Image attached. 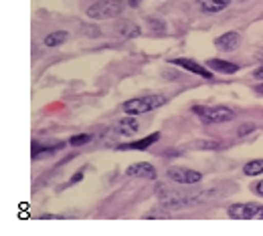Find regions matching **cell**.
I'll use <instances>...</instances> for the list:
<instances>
[{"label":"cell","instance_id":"cell-1","mask_svg":"<svg viewBox=\"0 0 263 236\" xmlns=\"http://www.w3.org/2000/svg\"><path fill=\"white\" fill-rule=\"evenodd\" d=\"M166 101H168V99H166L164 95H156V93H152V95H142V97H136V99L126 101L124 105H122V109H124L126 115H142V113L154 111V109H158V107L166 105Z\"/></svg>","mask_w":263,"mask_h":236},{"label":"cell","instance_id":"cell-2","mask_svg":"<svg viewBox=\"0 0 263 236\" xmlns=\"http://www.w3.org/2000/svg\"><path fill=\"white\" fill-rule=\"evenodd\" d=\"M122 10H124L122 0H99L87 8V16L93 20H109V18L120 16Z\"/></svg>","mask_w":263,"mask_h":236},{"label":"cell","instance_id":"cell-3","mask_svg":"<svg viewBox=\"0 0 263 236\" xmlns=\"http://www.w3.org/2000/svg\"><path fill=\"white\" fill-rule=\"evenodd\" d=\"M227 214L233 220H263V206L255 202L231 204Z\"/></svg>","mask_w":263,"mask_h":236},{"label":"cell","instance_id":"cell-4","mask_svg":"<svg viewBox=\"0 0 263 236\" xmlns=\"http://www.w3.org/2000/svg\"><path fill=\"white\" fill-rule=\"evenodd\" d=\"M193 111L206 123H225L235 117V113L227 107H206V105H195Z\"/></svg>","mask_w":263,"mask_h":236},{"label":"cell","instance_id":"cell-5","mask_svg":"<svg viewBox=\"0 0 263 236\" xmlns=\"http://www.w3.org/2000/svg\"><path fill=\"white\" fill-rule=\"evenodd\" d=\"M168 178L176 184H184V186H191V184H198L202 180V174L197 171V169L191 168H182V166H172L168 168Z\"/></svg>","mask_w":263,"mask_h":236},{"label":"cell","instance_id":"cell-6","mask_svg":"<svg viewBox=\"0 0 263 236\" xmlns=\"http://www.w3.org/2000/svg\"><path fill=\"white\" fill-rule=\"evenodd\" d=\"M170 63L176 65V67H182L184 71H191V73H195V75L202 77V79H213V71L209 67H204V65H200V63H197V61H193V59H172Z\"/></svg>","mask_w":263,"mask_h":236},{"label":"cell","instance_id":"cell-7","mask_svg":"<svg viewBox=\"0 0 263 236\" xmlns=\"http://www.w3.org/2000/svg\"><path fill=\"white\" fill-rule=\"evenodd\" d=\"M128 176L134 178H146V180H156V168L148 162H138V164H132L130 168L126 169Z\"/></svg>","mask_w":263,"mask_h":236},{"label":"cell","instance_id":"cell-8","mask_svg":"<svg viewBox=\"0 0 263 236\" xmlns=\"http://www.w3.org/2000/svg\"><path fill=\"white\" fill-rule=\"evenodd\" d=\"M239 42H241V36L239 33H225L221 34L217 40H215V45H217V49L219 51H223V53H231V51H235L237 47H239Z\"/></svg>","mask_w":263,"mask_h":236},{"label":"cell","instance_id":"cell-9","mask_svg":"<svg viewBox=\"0 0 263 236\" xmlns=\"http://www.w3.org/2000/svg\"><path fill=\"white\" fill-rule=\"evenodd\" d=\"M158 139H160V134L156 132V134L146 135V137H142V139H138V141H130V143H124V145H120L118 149H122V152H126V149H146V147H150L152 143H156Z\"/></svg>","mask_w":263,"mask_h":236},{"label":"cell","instance_id":"cell-10","mask_svg":"<svg viewBox=\"0 0 263 236\" xmlns=\"http://www.w3.org/2000/svg\"><path fill=\"white\" fill-rule=\"evenodd\" d=\"M138 130H140V123H138V119L134 115H128V117L120 119V123H118V134L128 135V137L138 134Z\"/></svg>","mask_w":263,"mask_h":236},{"label":"cell","instance_id":"cell-11","mask_svg":"<svg viewBox=\"0 0 263 236\" xmlns=\"http://www.w3.org/2000/svg\"><path fill=\"white\" fill-rule=\"evenodd\" d=\"M206 67L211 69V71H217V73H237V69H239L235 63L223 61V59H209Z\"/></svg>","mask_w":263,"mask_h":236},{"label":"cell","instance_id":"cell-12","mask_svg":"<svg viewBox=\"0 0 263 236\" xmlns=\"http://www.w3.org/2000/svg\"><path fill=\"white\" fill-rule=\"evenodd\" d=\"M229 4H231V0H200V8H202L206 14L221 12V10L227 8Z\"/></svg>","mask_w":263,"mask_h":236},{"label":"cell","instance_id":"cell-13","mask_svg":"<svg viewBox=\"0 0 263 236\" xmlns=\"http://www.w3.org/2000/svg\"><path fill=\"white\" fill-rule=\"evenodd\" d=\"M63 147V143H57V145H45V147H33V158L34 160H43V158H47V156H53L55 152H59Z\"/></svg>","mask_w":263,"mask_h":236},{"label":"cell","instance_id":"cell-14","mask_svg":"<svg viewBox=\"0 0 263 236\" xmlns=\"http://www.w3.org/2000/svg\"><path fill=\"white\" fill-rule=\"evenodd\" d=\"M67 38H69V34L65 31H57V33H51L45 36V45L47 47H59V45H63Z\"/></svg>","mask_w":263,"mask_h":236},{"label":"cell","instance_id":"cell-15","mask_svg":"<svg viewBox=\"0 0 263 236\" xmlns=\"http://www.w3.org/2000/svg\"><path fill=\"white\" fill-rule=\"evenodd\" d=\"M243 174L245 176H259V174H263V160H251L249 164H245Z\"/></svg>","mask_w":263,"mask_h":236},{"label":"cell","instance_id":"cell-16","mask_svg":"<svg viewBox=\"0 0 263 236\" xmlns=\"http://www.w3.org/2000/svg\"><path fill=\"white\" fill-rule=\"evenodd\" d=\"M120 33L124 34V36H138L140 34V27L138 25H134V23H128V20H124V23H120Z\"/></svg>","mask_w":263,"mask_h":236},{"label":"cell","instance_id":"cell-17","mask_svg":"<svg viewBox=\"0 0 263 236\" xmlns=\"http://www.w3.org/2000/svg\"><path fill=\"white\" fill-rule=\"evenodd\" d=\"M87 141H91V135H89V134L73 135V137L69 139V143H71L73 147H79V145H83V143H87Z\"/></svg>","mask_w":263,"mask_h":236},{"label":"cell","instance_id":"cell-18","mask_svg":"<svg viewBox=\"0 0 263 236\" xmlns=\"http://www.w3.org/2000/svg\"><path fill=\"white\" fill-rule=\"evenodd\" d=\"M253 132V123H243V127H239V135L251 134Z\"/></svg>","mask_w":263,"mask_h":236},{"label":"cell","instance_id":"cell-19","mask_svg":"<svg viewBox=\"0 0 263 236\" xmlns=\"http://www.w3.org/2000/svg\"><path fill=\"white\" fill-rule=\"evenodd\" d=\"M253 192H255L257 196H263V180H261V182H257V184H255V188H253Z\"/></svg>","mask_w":263,"mask_h":236},{"label":"cell","instance_id":"cell-20","mask_svg":"<svg viewBox=\"0 0 263 236\" xmlns=\"http://www.w3.org/2000/svg\"><path fill=\"white\" fill-rule=\"evenodd\" d=\"M81 178H83V169H79V171H77V174H75V176L71 178V184H75V182H79Z\"/></svg>","mask_w":263,"mask_h":236},{"label":"cell","instance_id":"cell-21","mask_svg":"<svg viewBox=\"0 0 263 236\" xmlns=\"http://www.w3.org/2000/svg\"><path fill=\"white\" fill-rule=\"evenodd\" d=\"M253 77H255V79H261L263 81V65L259 69H255V73H253Z\"/></svg>","mask_w":263,"mask_h":236},{"label":"cell","instance_id":"cell-22","mask_svg":"<svg viewBox=\"0 0 263 236\" xmlns=\"http://www.w3.org/2000/svg\"><path fill=\"white\" fill-rule=\"evenodd\" d=\"M140 4V0H130V6H138Z\"/></svg>","mask_w":263,"mask_h":236},{"label":"cell","instance_id":"cell-23","mask_svg":"<svg viewBox=\"0 0 263 236\" xmlns=\"http://www.w3.org/2000/svg\"><path fill=\"white\" fill-rule=\"evenodd\" d=\"M255 91H257V93H261V95H263V85H259V87H257Z\"/></svg>","mask_w":263,"mask_h":236}]
</instances>
